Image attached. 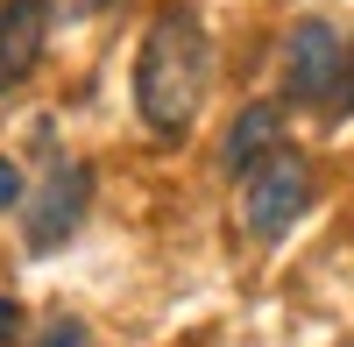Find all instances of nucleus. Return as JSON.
<instances>
[{"instance_id": "1", "label": "nucleus", "mask_w": 354, "mask_h": 347, "mask_svg": "<svg viewBox=\"0 0 354 347\" xmlns=\"http://www.w3.org/2000/svg\"><path fill=\"white\" fill-rule=\"evenodd\" d=\"M205 71H213V57H205L198 15L192 8H163L149 21V36H142V50H135V106H142V121H149V135L177 142L198 121Z\"/></svg>"}, {"instance_id": "2", "label": "nucleus", "mask_w": 354, "mask_h": 347, "mask_svg": "<svg viewBox=\"0 0 354 347\" xmlns=\"http://www.w3.org/2000/svg\"><path fill=\"white\" fill-rule=\"evenodd\" d=\"M312 206V170L290 156V149H277L262 170H248V191H241V227L255 241H277L290 220H298Z\"/></svg>"}, {"instance_id": "3", "label": "nucleus", "mask_w": 354, "mask_h": 347, "mask_svg": "<svg viewBox=\"0 0 354 347\" xmlns=\"http://www.w3.org/2000/svg\"><path fill=\"white\" fill-rule=\"evenodd\" d=\"M85 198H93V170L85 163H57L43 191H36V206H28V248L50 255V248H64L78 234V220H85Z\"/></svg>"}, {"instance_id": "4", "label": "nucleus", "mask_w": 354, "mask_h": 347, "mask_svg": "<svg viewBox=\"0 0 354 347\" xmlns=\"http://www.w3.org/2000/svg\"><path fill=\"white\" fill-rule=\"evenodd\" d=\"M347 71V50L326 21H298L290 28V100H333Z\"/></svg>"}, {"instance_id": "5", "label": "nucleus", "mask_w": 354, "mask_h": 347, "mask_svg": "<svg viewBox=\"0 0 354 347\" xmlns=\"http://www.w3.org/2000/svg\"><path fill=\"white\" fill-rule=\"evenodd\" d=\"M43 28H50L43 0H0V93L28 78V64L43 50Z\"/></svg>"}, {"instance_id": "6", "label": "nucleus", "mask_w": 354, "mask_h": 347, "mask_svg": "<svg viewBox=\"0 0 354 347\" xmlns=\"http://www.w3.org/2000/svg\"><path fill=\"white\" fill-rule=\"evenodd\" d=\"M277 142H283V113L277 106H248L241 121H234L227 149H220V170H227V178H248V170H262L277 156Z\"/></svg>"}, {"instance_id": "7", "label": "nucleus", "mask_w": 354, "mask_h": 347, "mask_svg": "<svg viewBox=\"0 0 354 347\" xmlns=\"http://www.w3.org/2000/svg\"><path fill=\"white\" fill-rule=\"evenodd\" d=\"M15 198H21V170L0 156V206H15Z\"/></svg>"}, {"instance_id": "8", "label": "nucleus", "mask_w": 354, "mask_h": 347, "mask_svg": "<svg viewBox=\"0 0 354 347\" xmlns=\"http://www.w3.org/2000/svg\"><path fill=\"white\" fill-rule=\"evenodd\" d=\"M43 347H93V340H85V326H57Z\"/></svg>"}, {"instance_id": "9", "label": "nucleus", "mask_w": 354, "mask_h": 347, "mask_svg": "<svg viewBox=\"0 0 354 347\" xmlns=\"http://www.w3.org/2000/svg\"><path fill=\"white\" fill-rule=\"evenodd\" d=\"M15 326H21V305H15V298H0V340H15Z\"/></svg>"}, {"instance_id": "10", "label": "nucleus", "mask_w": 354, "mask_h": 347, "mask_svg": "<svg viewBox=\"0 0 354 347\" xmlns=\"http://www.w3.org/2000/svg\"><path fill=\"white\" fill-rule=\"evenodd\" d=\"M333 100H340V106L354 113V50H347V71H340V93H333Z\"/></svg>"}]
</instances>
